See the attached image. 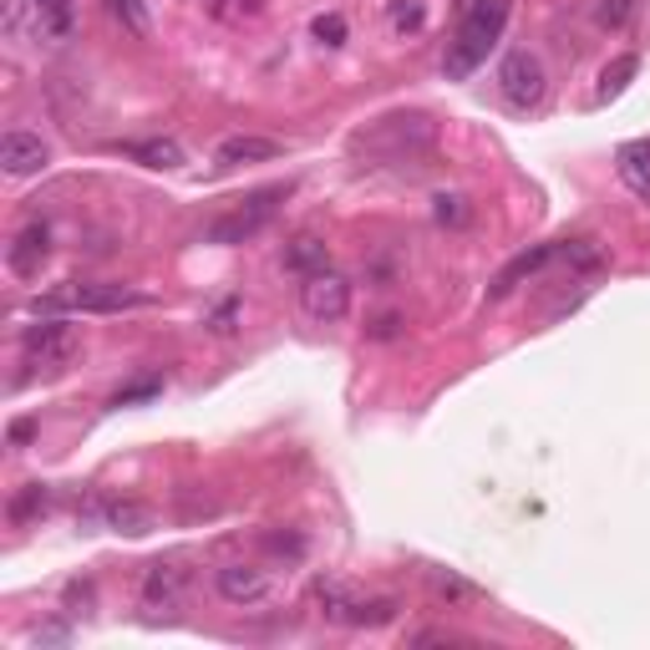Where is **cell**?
<instances>
[{
	"instance_id": "obj_1",
	"label": "cell",
	"mask_w": 650,
	"mask_h": 650,
	"mask_svg": "<svg viewBox=\"0 0 650 650\" xmlns=\"http://www.w3.org/2000/svg\"><path fill=\"white\" fill-rule=\"evenodd\" d=\"M503 26H509V0H478L472 11H463V26H457L453 46L443 56L447 82H468L472 71L488 61V52L499 46Z\"/></svg>"
},
{
	"instance_id": "obj_2",
	"label": "cell",
	"mask_w": 650,
	"mask_h": 650,
	"mask_svg": "<svg viewBox=\"0 0 650 650\" xmlns=\"http://www.w3.org/2000/svg\"><path fill=\"white\" fill-rule=\"evenodd\" d=\"M148 305V295L127 290V285H67V290L36 295L31 310L36 316H61V310H87V316H112V310H138Z\"/></svg>"
},
{
	"instance_id": "obj_3",
	"label": "cell",
	"mask_w": 650,
	"mask_h": 650,
	"mask_svg": "<svg viewBox=\"0 0 650 650\" xmlns=\"http://www.w3.org/2000/svg\"><path fill=\"white\" fill-rule=\"evenodd\" d=\"M290 194V189H260V194H250L239 208H229V214H219V219L204 229L208 244H244V239H254L264 229V224L275 219L280 198Z\"/></svg>"
},
{
	"instance_id": "obj_4",
	"label": "cell",
	"mask_w": 650,
	"mask_h": 650,
	"mask_svg": "<svg viewBox=\"0 0 650 650\" xmlns=\"http://www.w3.org/2000/svg\"><path fill=\"white\" fill-rule=\"evenodd\" d=\"M316 605L331 625H387L397 615L391 600H361L351 584L341 580H316Z\"/></svg>"
},
{
	"instance_id": "obj_5",
	"label": "cell",
	"mask_w": 650,
	"mask_h": 650,
	"mask_svg": "<svg viewBox=\"0 0 650 650\" xmlns=\"http://www.w3.org/2000/svg\"><path fill=\"white\" fill-rule=\"evenodd\" d=\"M21 351H26V366H46V372H61L67 361H77L82 341H77V331H71L67 320L46 316L42 326H26V335H21Z\"/></svg>"
},
{
	"instance_id": "obj_6",
	"label": "cell",
	"mask_w": 650,
	"mask_h": 650,
	"mask_svg": "<svg viewBox=\"0 0 650 650\" xmlns=\"http://www.w3.org/2000/svg\"><path fill=\"white\" fill-rule=\"evenodd\" d=\"M356 148L381 152V158H407V152L432 148V123L427 117H381L372 133H361Z\"/></svg>"
},
{
	"instance_id": "obj_7",
	"label": "cell",
	"mask_w": 650,
	"mask_h": 650,
	"mask_svg": "<svg viewBox=\"0 0 650 650\" xmlns=\"http://www.w3.org/2000/svg\"><path fill=\"white\" fill-rule=\"evenodd\" d=\"M499 92L513 102V107H539L544 92H549L544 61L534 52H509L499 61Z\"/></svg>"
},
{
	"instance_id": "obj_8",
	"label": "cell",
	"mask_w": 650,
	"mask_h": 650,
	"mask_svg": "<svg viewBox=\"0 0 650 650\" xmlns=\"http://www.w3.org/2000/svg\"><path fill=\"white\" fill-rule=\"evenodd\" d=\"M300 305L305 316L320 320V326H331V320H346L351 310V285L335 270H320V275H305L300 285Z\"/></svg>"
},
{
	"instance_id": "obj_9",
	"label": "cell",
	"mask_w": 650,
	"mask_h": 650,
	"mask_svg": "<svg viewBox=\"0 0 650 650\" xmlns=\"http://www.w3.org/2000/svg\"><path fill=\"white\" fill-rule=\"evenodd\" d=\"M219 595L229 600V605H260V600H270V574H264L260 565L235 559V565L219 569Z\"/></svg>"
},
{
	"instance_id": "obj_10",
	"label": "cell",
	"mask_w": 650,
	"mask_h": 650,
	"mask_svg": "<svg viewBox=\"0 0 650 650\" xmlns=\"http://www.w3.org/2000/svg\"><path fill=\"white\" fill-rule=\"evenodd\" d=\"M52 163V152L36 133H5L0 138V168L11 173V179H31V173H42Z\"/></svg>"
},
{
	"instance_id": "obj_11",
	"label": "cell",
	"mask_w": 650,
	"mask_h": 650,
	"mask_svg": "<svg viewBox=\"0 0 650 650\" xmlns=\"http://www.w3.org/2000/svg\"><path fill=\"white\" fill-rule=\"evenodd\" d=\"M183 590H189V569L173 565V559H158V565L142 574V605L148 609H173L183 600Z\"/></svg>"
},
{
	"instance_id": "obj_12",
	"label": "cell",
	"mask_w": 650,
	"mask_h": 650,
	"mask_svg": "<svg viewBox=\"0 0 650 650\" xmlns=\"http://www.w3.org/2000/svg\"><path fill=\"white\" fill-rule=\"evenodd\" d=\"M46 260H52V229H46V224H26V229L11 239V270L21 280H36Z\"/></svg>"
},
{
	"instance_id": "obj_13",
	"label": "cell",
	"mask_w": 650,
	"mask_h": 650,
	"mask_svg": "<svg viewBox=\"0 0 650 650\" xmlns=\"http://www.w3.org/2000/svg\"><path fill=\"white\" fill-rule=\"evenodd\" d=\"M280 152H285V142H275V138H254V133H239V138H224L219 148H214V168L270 163V158H280Z\"/></svg>"
},
{
	"instance_id": "obj_14",
	"label": "cell",
	"mask_w": 650,
	"mask_h": 650,
	"mask_svg": "<svg viewBox=\"0 0 650 650\" xmlns=\"http://www.w3.org/2000/svg\"><path fill=\"white\" fill-rule=\"evenodd\" d=\"M554 254H559V244H534V250H524L518 260H509V264H503V270H499V280L488 285V295H493V300H503V295H509L513 285H524L528 275H539V270L554 260Z\"/></svg>"
},
{
	"instance_id": "obj_15",
	"label": "cell",
	"mask_w": 650,
	"mask_h": 650,
	"mask_svg": "<svg viewBox=\"0 0 650 650\" xmlns=\"http://www.w3.org/2000/svg\"><path fill=\"white\" fill-rule=\"evenodd\" d=\"M102 524L112 528V534H152V509H142V503H133V499H112V503H102Z\"/></svg>"
},
{
	"instance_id": "obj_16",
	"label": "cell",
	"mask_w": 650,
	"mask_h": 650,
	"mask_svg": "<svg viewBox=\"0 0 650 650\" xmlns=\"http://www.w3.org/2000/svg\"><path fill=\"white\" fill-rule=\"evenodd\" d=\"M285 270H295V275H320V270H331V254H326V244H320L316 235H300L285 244Z\"/></svg>"
},
{
	"instance_id": "obj_17",
	"label": "cell",
	"mask_w": 650,
	"mask_h": 650,
	"mask_svg": "<svg viewBox=\"0 0 650 650\" xmlns=\"http://www.w3.org/2000/svg\"><path fill=\"white\" fill-rule=\"evenodd\" d=\"M123 152L142 168H179L183 163V148L173 138H142V142H123Z\"/></svg>"
},
{
	"instance_id": "obj_18",
	"label": "cell",
	"mask_w": 650,
	"mask_h": 650,
	"mask_svg": "<svg viewBox=\"0 0 650 650\" xmlns=\"http://www.w3.org/2000/svg\"><path fill=\"white\" fill-rule=\"evenodd\" d=\"M46 513H52V488L46 483H26L21 493L11 499V524L26 528V524H42Z\"/></svg>"
},
{
	"instance_id": "obj_19",
	"label": "cell",
	"mask_w": 650,
	"mask_h": 650,
	"mask_svg": "<svg viewBox=\"0 0 650 650\" xmlns=\"http://www.w3.org/2000/svg\"><path fill=\"white\" fill-rule=\"evenodd\" d=\"M615 168H620V179L636 189V194H650V142H625L615 152Z\"/></svg>"
},
{
	"instance_id": "obj_20",
	"label": "cell",
	"mask_w": 650,
	"mask_h": 650,
	"mask_svg": "<svg viewBox=\"0 0 650 650\" xmlns=\"http://www.w3.org/2000/svg\"><path fill=\"white\" fill-rule=\"evenodd\" d=\"M102 5H107V15L127 31V36H138V42H148V36H152L148 0H102Z\"/></svg>"
},
{
	"instance_id": "obj_21",
	"label": "cell",
	"mask_w": 650,
	"mask_h": 650,
	"mask_svg": "<svg viewBox=\"0 0 650 650\" xmlns=\"http://www.w3.org/2000/svg\"><path fill=\"white\" fill-rule=\"evenodd\" d=\"M432 595L447 600V605H478L483 590L472 580H463V574H453V569H432Z\"/></svg>"
},
{
	"instance_id": "obj_22",
	"label": "cell",
	"mask_w": 650,
	"mask_h": 650,
	"mask_svg": "<svg viewBox=\"0 0 650 650\" xmlns=\"http://www.w3.org/2000/svg\"><path fill=\"white\" fill-rule=\"evenodd\" d=\"M31 5H36V26H42V36H52V42L71 36V0H31Z\"/></svg>"
},
{
	"instance_id": "obj_23",
	"label": "cell",
	"mask_w": 650,
	"mask_h": 650,
	"mask_svg": "<svg viewBox=\"0 0 650 650\" xmlns=\"http://www.w3.org/2000/svg\"><path fill=\"white\" fill-rule=\"evenodd\" d=\"M554 260H565L569 270H580V275H595L600 264H605V254H600L595 239H569V244H559V254Z\"/></svg>"
},
{
	"instance_id": "obj_24",
	"label": "cell",
	"mask_w": 650,
	"mask_h": 650,
	"mask_svg": "<svg viewBox=\"0 0 650 650\" xmlns=\"http://www.w3.org/2000/svg\"><path fill=\"white\" fill-rule=\"evenodd\" d=\"M640 71V61L636 56H615L605 71H600V102H609V98H620L625 87H630V77Z\"/></svg>"
},
{
	"instance_id": "obj_25",
	"label": "cell",
	"mask_w": 650,
	"mask_h": 650,
	"mask_svg": "<svg viewBox=\"0 0 650 650\" xmlns=\"http://www.w3.org/2000/svg\"><path fill=\"white\" fill-rule=\"evenodd\" d=\"M163 391V376L152 372V376H142V381H133V387H123L117 397H112V407H138V401H152Z\"/></svg>"
},
{
	"instance_id": "obj_26",
	"label": "cell",
	"mask_w": 650,
	"mask_h": 650,
	"mask_svg": "<svg viewBox=\"0 0 650 650\" xmlns=\"http://www.w3.org/2000/svg\"><path fill=\"white\" fill-rule=\"evenodd\" d=\"M630 11H636V0H600L595 5V21L605 31H620L625 21H630Z\"/></svg>"
},
{
	"instance_id": "obj_27",
	"label": "cell",
	"mask_w": 650,
	"mask_h": 650,
	"mask_svg": "<svg viewBox=\"0 0 650 650\" xmlns=\"http://www.w3.org/2000/svg\"><path fill=\"white\" fill-rule=\"evenodd\" d=\"M260 11H264V0H214L219 21H254Z\"/></svg>"
},
{
	"instance_id": "obj_28",
	"label": "cell",
	"mask_w": 650,
	"mask_h": 650,
	"mask_svg": "<svg viewBox=\"0 0 650 650\" xmlns=\"http://www.w3.org/2000/svg\"><path fill=\"white\" fill-rule=\"evenodd\" d=\"M0 21H5V42H21V31H26V0H0Z\"/></svg>"
},
{
	"instance_id": "obj_29",
	"label": "cell",
	"mask_w": 650,
	"mask_h": 650,
	"mask_svg": "<svg viewBox=\"0 0 650 650\" xmlns=\"http://www.w3.org/2000/svg\"><path fill=\"white\" fill-rule=\"evenodd\" d=\"M316 42L320 46H341L346 42V21H341V15H316Z\"/></svg>"
},
{
	"instance_id": "obj_30",
	"label": "cell",
	"mask_w": 650,
	"mask_h": 650,
	"mask_svg": "<svg viewBox=\"0 0 650 650\" xmlns=\"http://www.w3.org/2000/svg\"><path fill=\"white\" fill-rule=\"evenodd\" d=\"M437 224H468V198H457V194H437Z\"/></svg>"
},
{
	"instance_id": "obj_31",
	"label": "cell",
	"mask_w": 650,
	"mask_h": 650,
	"mask_svg": "<svg viewBox=\"0 0 650 650\" xmlns=\"http://www.w3.org/2000/svg\"><path fill=\"white\" fill-rule=\"evenodd\" d=\"M235 320H239V300H224L219 310L208 316V331H214V335H235V331H239Z\"/></svg>"
},
{
	"instance_id": "obj_32",
	"label": "cell",
	"mask_w": 650,
	"mask_h": 650,
	"mask_svg": "<svg viewBox=\"0 0 650 650\" xmlns=\"http://www.w3.org/2000/svg\"><path fill=\"white\" fill-rule=\"evenodd\" d=\"M391 21H397L401 31H417L422 26V5H417V0H391Z\"/></svg>"
},
{
	"instance_id": "obj_33",
	"label": "cell",
	"mask_w": 650,
	"mask_h": 650,
	"mask_svg": "<svg viewBox=\"0 0 650 650\" xmlns=\"http://www.w3.org/2000/svg\"><path fill=\"white\" fill-rule=\"evenodd\" d=\"M397 331H401V316H376L372 326H366V335H372V341H391Z\"/></svg>"
},
{
	"instance_id": "obj_34",
	"label": "cell",
	"mask_w": 650,
	"mask_h": 650,
	"mask_svg": "<svg viewBox=\"0 0 650 650\" xmlns=\"http://www.w3.org/2000/svg\"><path fill=\"white\" fill-rule=\"evenodd\" d=\"M31 640H36V646H67L71 630H67V625H42V630H36Z\"/></svg>"
},
{
	"instance_id": "obj_35",
	"label": "cell",
	"mask_w": 650,
	"mask_h": 650,
	"mask_svg": "<svg viewBox=\"0 0 650 650\" xmlns=\"http://www.w3.org/2000/svg\"><path fill=\"white\" fill-rule=\"evenodd\" d=\"M67 605H71V615H82V609H77V605H92V584H87V580L67 584Z\"/></svg>"
},
{
	"instance_id": "obj_36",
	"label": "cell",
	"mask_w": 650,
	"mask_h": 650,
	"mask_svg": "<svg viewBox=\"0 0 650 650\" xmlns=\"http://www.w3.org/2000/svg\"><path fill=\"white\" fill-rule=\"evenodd\" d=\"M36 437V422H11V443L21 447V443H31Z\"/></svg>"
},
{
	"instance_id": "obj_37",
	"label": "cell",
	"mask_w": 650,
	"mask_h": 650,
	"mask_svg": "<svg viewBox=\"0 0 650 650\" xmlns=\"http://www.w3.org/2000/svg\"><path fill=\"white\" fill-rule=\"evenodd\" d=\"M472 5H478V0H457V11H472Z\"/></svg>"
}]
</instances>
